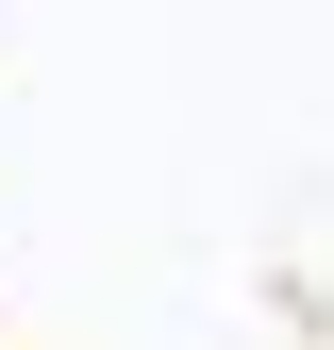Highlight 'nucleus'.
Wrapping results in <instances>:
<instances>
[]
</instances>
